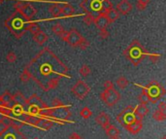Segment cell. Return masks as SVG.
Returning a JSON list of instances; mask_svg holds the SVG:
<instances>
[{"mask_svg":"<svg viewBox=\"0 0 166 139\" xmlns=\"http://www.w3.org/2000/svg\"><path fill=\"white\" fill-rule=\"evenodd\" d=\"M80 116L83 119H89L92 116V111L89 107H84L80 111Z\"/></svg>","mask_w":166,"mask_h":139,"instance_id":"83f0119b","label":"cell"},{"mask_svg":"<svg viewBox=\"0 0 166 139\" xmlns=\"http://www.w3.org/2000/svg\"><path fill=\"white\" fill-rule=\"evenodd\" d=\"M34 139H38V138H34Z\"/></svg>","mask_w":166,"mask_h":139,"instance_id":"7dc6e473","label":"cell"},{"mask_svg":"<svg viewBox=\"0 0 166 139\" xmlns=\"http://www.w3.org/2000/svg\"><path fill=\"white\" fill-rule=\"evenodd\" d=\"M1 2H2V0H0V4H1Z\"/></svg>","mask_w":166,"mask_h":139,"instance_id":"bcb514c9","label":"cell"},{"mask_svg":"<svg viewBox=\"0 0 166 139\" xmlns=\"http://www.w3.org/2000/svg\"><path fill=\"white\" fill-rule=\"evenodd\" d=\"M14 8L16 9V11L21 13L27 21H31L32 18L37 14V9L30 3L17 2L14 5Z\"/></svg>","mask_w":166,"mask_h":139,"instance_id":"52a82bcc","label":"cell"},{"mask_svg":"<svg viewBox=\"0 0 166 139\" xmlns=\"http://www.w3.org/2000/svg\"><path fill=\"white\" fill-rule=\"evenodd\" d=\"M69 139H84L81 135L76 133V132H72V133L70 134L69 136Z\"/></svg>","mask_w":166,"mask_h":139,"instance_id":"b9f144b4","label":"cell"},{"mask_svg":"<svg viewBox=\"0 0 166 139\" xmlns=\"http://www.w3.org/2000/svg\"><path fill=\"white\" fill-rule=\"evenodd\" d=\"M89 91L90 88L89 87V85L82 80H78L76 84L71 88V92L79 99H84L89 95Z\"/></svg>","mask_w":166,"mask_h":139,"instance_id":"9c48e42d","label":"cell"},{"mask_svg":"<svg viewBox=\"0 0 166 139\" xmlns=\"http://www.w3.org/2000/svg\"><path fill=\"white\" fill-rule=\"evenodd\" d=\"M0 139H4V138H3V133L0 134Z\"/></svg>","mask_w":166,"mask_h":139,"instance_id":"ee69618b","label":"cell"},{"mask_svg":"<svg viewBox=\"0 0 166 139\" xmlns=\"http://www.w3.org/2000/svg\"><path fill=\"white\" fill-rule=\"evenodd\" d=\"M93 23L98 29H104L107 28V26L110 24V22L108 21L107 17L105 15H98L94 18Z\"/></svg>","mask_w":166,"mask_h":139,"instance_id":"7c38bea8","label":"cell"},{"mask_svg":"<svg viewBox=\"0 0 166 139\" xmlns=\"http://www.w3.org/2000/svg\"><path fill=\"white\" fill-rule=\"evenodd\" d=\"M19 79H21V81L23 82V83H26V82H28L30 80V75L27 71H26L25 69L23 71V73L21 74V77H19Z\"/></svg>","mask_w":166,"mask_h":139,"instance_id":"836d02e7","label":"cell"},{"mask_svg":"<svg viewBox=\"0 0 166 139\" xmlns=\"http://www.w3.org/2000/svg\"><path fill=\"white\" fill-rule=\"evenodd\" d=\"M103 87H104V89H105V90H110V89H113V88H114V83H113L112 81H110V80H108V81L104 82V84H103Z\"/></svg>","mask_w":166,"mask_h":139,"instance_id":"f35d334b","label":"cell"},{"mask_svg":"<svg viewBox=\"0 0 166 139\" xmlns=\"http://www.w3.org/2000/svg\"><path fill=\"white\" fill-rule=\"evenodd\" d=\"M89 47V42L85 38H84V39H83V41L81 42V44L79 45V47H78V48H80L81 50H87Z\"/></svg>","mask_w":166,"mask_h":139,"instance_id":"74e56055","label":"cell"},{"mask_svg":"<svg viewBox=\"0 0 166 139\" xmlns=\"http://www.w3.org/2000/svg\"><path fill=\"white\" fill-rule=\"evenodd\" d=\"M44 91L55 90L58 87L59 81L67 76L68 68L49 48H44L24 68Z\"/></svg>","mask_w":166,"mask_h":139,"instance_id":"6da1fadb","label":"cell"},{"mask_svg":"<svg viewBox=\"0 0 166 139\" xmlns=\"http://www.w3.org/2000/svg\"><path fill=\"white\" fill-rule=\"evenodd\" d=\"M142 127H143L142 120H140V119H136L135 121H133L129 124H127V127H124V128L127 130H128L132 134H137L138 132L141 130Z\"/></svg>","mask_w":166,"mask_h":139,"instance_id":"8fae6325","label":"cell"},{"mask_svg":"<svg viewBox=\"0 0 166 139\" xmlns=\"http://www.w3.org/2000/svg\"><path fill=\"white\" fill-rule=\"evenodd\" d=\"M146 90H147V94L150 101L154 104L156 103L160 99V97L165 95L164 87L156 81H152L151 83H150L146 87Z\"/></svg>","mask_w":166,"mask_h":139,"instance_id":"277c9868","label":"cell"},{"mask_svg":"<svg viewBox=\"0 0 166 139\" xmlns=\"http://www.w3.org/2000/svg\"><path fill=\"white\" fill-rule=\"evenodd\" d=\"M103 129L106 131V134H107L110 138L119 136V130L116 127H114V125H112L111 124H108L107 127H106L105 128H103Z\"/></svg>","mask_w":166,"mask_h":139,"instance_id":"44dd1931","label":"cell"},{"mask_svg":"<svg viewBox=\"0 0 166 139\" xmlns=\"http://www.w3.org/2000/svg\"><path fill=\"white\" fill-rule=\"evenodd\" d=\"M111 139H121V138H119V136H116V137H113Z\"/></svg>","mask_w":166,"mask_h":139,"instance_id":"7bdbcfd3","label":"cell"},{"mask_svg":"<svg viewBox=\"0 0 166 139\" xmlns=\"http://www.w3.org/2000/svg\"><path fill=\"white\" fill-rule=\"evenodd\" d=\"M31 23V21H27L21 13L15 11L13 14L6 19L4 25L6 28L14 35L16 38L19 39L24 35V33L27 31V26Z\"/></svg>","mask_w":166,"mask_h":139,"instance_id":"7a4b0ae2","label":"cell"},{"mask_svg":"<svg viewBox=\"0 0 166 139\" xmlns=\"http://www.w3.org/2000/svg\"><path fill=\"white\" fill-rule=\"evenodd\" d=\"M8 127H9L8 124L6 123L5 121H3V120L0 121V134L6 132V130L8 129Z\"/></svg>","mask_w":166,"mask_h":139,"instance_id":"e575fe53","label":"cell"},{"mask_svg":"<svg viewBox=\"0 0 166 139\" xmlns=\"http://www.w3.org/2000/svg\"><path fill=\"white\" fill-rule=\"evenodd\" d=\"M109 32L108 30L104 28V29H100V31H99V37H100L102 40H105V39H108L109 37Z\"/></svg>","mask_w":166,"mask_h":139,"instance_id":"d590c367","label":"cell"},{"mask_svg":"<svg viewBox=\"0 0 166 139\" xmlns=\"http://www.w3.org/2000/svg\"><path fill=\"white\" fill-rule=\"evenodd\" d=\"M138 100L140 101V104H146V105H147L148 102H150V99H149L146 88L142 89V92L140 94V95L138 96Z\"/></svg>","mask_w":166,"mask_h":139,"instance_id":"cb8c5ba5","label":"cell"},{"mask_svg":"<svg viewBox=\"0 0 166 139\" xmlns=\"http://www.w3.org/2000/svg\"><path fill=\"white\" fill-rule=\"evenodd\" d=\"M152 118H154L155 120L157 121V122H162V121H164L165 119H166V114H164V113H162V112L156 110V111H155V113L152 114Z\"/></svg>","mask_w":166,"mask_h":139,"instance_id":"f546056e","label":"cell"},{"mask_svg":"<svg viewBox=\"0 0 166 139\" xmlns=\"http://www.w3.org/2000/svg\"><path fill=\"white\" fill-rule=\"evenodd\" d=\"M128 84H129L128 80L124 76H119L118 78H117V80H116V85L119 89H122V90L127 88L128 86Z\"/></svg>","mask_w":166,"mask_h":139,"instance_id":"7402d4cb","label":"cell"},{"mask_svg":"<svg viewBox=\"0 0 166 139\" xmlns=\"http://www.w3.org/2000/svg\"><path fill=\"white\" fill-rule=\"evenodd\" d=\"M95 122L99 125H101L103 128H105L108 124H110V118L105 112H100V113L95 117Z\"/></svg>","mask_w":166,"mask_h":139,"instance_id":"4fadbf2b","label":"cell"},{"mask_svg":"<svg viewBox=\"0 0 166 139\" xmlns=\"http://www.w3.org/2000/svg\"><path fill=\"white\" fill-rule=\"evenodd\" d=\"M48 39H49V36L42 30L38 31L37 33H35V34H33V40H34L37 44L41 45V46L47 42Z\"/></svg>","mask_w":166,"mask_h":139,"instance_id":"9a60e30c","label":"cell"},{"mask_svg":"<svg viewBox=\"0 0 166 139\" xmlns=\"http://www.w3.org/2000/svg\"><path fill=\"white\" fill-rule=\"evenodd\" d=\"M100 98L107 106L112 107L119 101V99H121V95H119V92L117 90L113 88V89L105 90L104 91H102L100 95Z\"/></svg>","mask_w":166,"mask_h":139,"instance_id":"8992f818","label":"cell"},{"mask_svg":"<svg viewBox=\"0 0 166 139\" xmlns=\"http://www.w3.org/2000/svg\"><path fill=\"white\" fill-rule=\"evenodd\" d=\"M6 61L9 63H14L17 61V55L14 52H10L9 54L6 56Z\"/></svg>","mask_w":166,"mask_h":139,"instance_id":"1f68e13d","label":"cell"},{"mask_svg":"<svg viewBox=\"0 0 166 139\" xmlns=\"http://www.w3.org/2000/svg\"><path fill=\"white\" fill-rule=\"evenodd\" d=\"M94 15L92 14V13H87L85 14V16L84 17V19H83V22L87 24V25H91L92 23H93V22H94Z\"/></svg>","mask_w":166,"mask_h":139,"instance_id":"484cf974","label":"cell"},{"mask_svg":"<svg viewBox=\"0 0 166 139\" xmlns=\"http://www.w3.org/2000/svg\"><path fill=\"white\" fill-rule=\"evenodd\" d=\"M149 57H150L151 61L154 62V63H156V62L158 61V59L160 58V55H159V54H151V55H150Z\"/></svg>","mask_w":166,"mask_h":139,"instance_id":"ab89813d","label":"cell"},{"mask_svg":"<svg viewBox=\"0 0 166 139\" xmlns=\"http://www.w3.org/2000/svg\"><path fill=\"white\" fill-rule=\"evenodd\" d=\"M41 30V28H40V26L35 23H30L27 26V31H29L31 34H35V33H37L38 31Z\"/></svg>","mask_w":166,"mask_h":139,"instance_id":"4dcf8cb0","label":"cell"},{"mask_svg":"<svg viewBox=\"0 0 166 139\" xmlns=\"http://www.w3.org/2000/svg\"><path fill=\"white\" fill-rule=\"evenodd\" d=\"M115 9L118 12L119 15H127L133 9V6L128 0H122L117 4Z\"/></svg>","mask_w":166,"mask_h":139,"instance_id":"30bf717a","label":"cell"},{"mask_svg":"<svg viewBox=\"0 0 166 139\" xmlns=\"http://www.w3.org/2000/svg\"><path fill=\"white\" fill-rule=\"evenodd\" d=\"M90 72H91V70H90L89 66L87 65V64H84L82 67L80 68L79 74L81 75V76H83V77H87V76H89L90 74Z\"/></svg>","mask_w":166,"mask_h":139,"instance_id":"f1b7e54d","label":"cell"},{"mask_svg":"<svg viewBox=\"0 0 166 139\" xmlns=\"http://www.w3.org/2000/svg\"><path fill=\"white\" fill-rule=\"evenodd\" d=\"M49 12L54 18H57L61 15V5L59 3H52L49 7Z\"/></svg>","mask_w":166,"mask_h":139,"instance_id":"e0dca14e","label":"cell"},{"mask_svg":"<svg viewBox=\"0 0 166 139\" xmlns=\"http://www.w3.org/2000/svg\"><path fill=\"white\" fill-rule=\"evenodd\" d=\"M12 100L14 103L22 105V106H26V98L23 96V95L22 92H16V94L12 96Z\"/></svg>","mask_w":166,"mask_h":139,"instance_id":"ac0fdd59","label":"cell"},{"mask_svg":"<svg viewBox=\"0 0 166 139\" xmlns=\"http://www.w3.org/2000/svg\"><path fill=\"white\" fill-rule=\"evenodd\" d=\"M84 38L85 37L75 28H73L69 31H65L64 34L60 37L61 40L67 42L73 48H78Z\"/></svg>","mask_w":166,"mask_h":139,"instance_id":"5b68a950","label":"cell"},{"mask_svg":"<svg viewBox=\"0 0 166 139\" xmlns=\"http://www.w3.org/2000/svg\"><path fill=\"white\" fill-rule=\"evenodd\" d=\"M79 6L85 13H89V0H83V1L79 4Z\"/></svg>","mask_w":166,"mask_h":139,"instance_id":"d6a6232c","label":"cell"},{"mask_svg":"<svg viewBox=\"0 0 166 139\" xmlns=\"http://www.w3.org/2000/svg\"><path fill=\"white\" fill-rule=\"evenodd\" d=\"M52 106H54L55 108H61L64 106L63 102L60 100V99L58 98H55L54 100H52Z\"/></svg>","mask_w":166,"mask_h":139,"instance_id":"8d00e7d4","label":"cell"},{"mask_svg":"<svg viewBox=\"0 0 166 139\" xmlns=\"http://www.w3.org/2000/svg\"><path fill=\"white\" fill-rule=\"evenodd\" d=\"M161 139H166V137H162Z\"/></svg>","mask_w":166,"mask_h":139,"instance_id":"f6af8a7d","label":"cell"},{"mask_svg":"<svg viewBox=\"0 0 166 139\" xmlns=\"http://www.w3.org/2000/svg\"><path fill=\"white\" fill-rule=\"evenodd\" d=\"M52 31L55 33L56 35H57L58 37H61L64 33H65V29L63 28V26L61 24H59V23H56L55 24L54 26L52 27Z\"/></svg>","mask_w":166,"mask_h":139,"instance_id":"603a6c76","label":"cell"},{"mask_svg":"<svg viewBox=\"0 0 166 139\" xmlns=\"http://www.w3.org/2000/svg\"><path fill=\"white\" fill-rule=\"evenodd\" d=\"M158 111H160V112H162V113H164V114H166V103L165 102H160L158 104V109H157Z\"/></svg>","mask_w":166,"mask_h":139,"instance_id":"60d3db41","label":"cell"},{"mask_svg":"<svg viewBox=\"0 0 166 139\" xmlns=\"http://www.w3.org/2000/svg\"><path fill=\"white\" fill-rule=\"evenodd\" d=\"M97 13V14H102V2L101 0H89V13Z\"/></svg>","mask_w":166,"mask_h":139,"instance_id":"5bb4252c","label":"cell"},{"mask_svg":"<svg viewBox=\"0 0 166 139\" xmlns=\"http://www.w3.org/2000/svg\"><path fill=\"white\" fill-rule=\"evenodd\" d=\"M134 112L137 117L143 119L146 115L149 113V108L147 107L146 104H139L138 106L134 108Z\"/></svg>","mask_w":166,"mask_h":139,"instance_id":"2e32d148","label":"cell"},{"mask_svg":"<svg viewBox=\"0 0 166 139\" xmlns=\"http://www.w3.org/2000/svg\"><path fill=\"white\" fill-rule=\"evenodd\" d=\"M74 13H75V9L71 4L65 3V4L61 5V15L66 16V17H70V16L74 15Z\"/></svg>","mask_w":166,"mask_h":139,"instance_id":"d6986e66","label":"cell"},{"mask_svg":"<svg viewBox=\"0 0 166 139\" xmlns=\"http://www.w3.org/2000/svg\"><path fill=\"white\" fill-rule=\"evenodd\" d=\"M123 55L132 62V64L137 66L141 63V61L148 55V53L140 42L134 40L123 51Z\"/></svg>","mask_w":166,"mask_h":139,"instance_id":"3957f363","label":"cell"},{"mask_svg":"<svg viewBox=\"0 0 166 139\" xmlns=\"http://www.w3.org/2000/svg\"><path fill=\"white\" fill-rule=\"evenodd\" d=\"M136 119H140V120H143V119H141V118H139V117L136 116L133 107L128 106V107L125 108L121 114L118 115L117 121L118 123H121L122 127H127V124H129L130 123L135 121Z\"/></svg>","mask_w":166,"mask_h":139,"instance_id":"ba28073f","label":"cell"},{"mask_svg":"<svg viewBox=\"0 0 166 139\" xmlns=\"http://www.w3.org/2000/svg\"><path fill=\"white\" fill-rule=\"evenodd\" d=\"M54 125V123L51 122L50 120H43V119H41L39 122V124H37V127H40L41 128L43 129H50L52 128V127Z\"/></svg>","mask_w":166,"mask_h":139,"instance_id":"d4e9b609","label":"cell"},{"mask_svg":"<svg viewBox=\"0 0 166 139\" xmlns=\"http://www.w3.org/2000/svg\"><path fill=\"white\" fill-rule=\"evenodd\" d=\"M151 0H137V4H136V9L138 11H144L147 8L148 4L150 3Z\"/></svg>","mask_w":166,"mask_h":139,"instance_id":"4316f807","label":"cell"},{"mask_svg":"<svg viewBox=\"0 0 166 139\" xmlns=\"http://www.w3.org/2000/svg\"><path fill=\"white\" fill-rule=\"evenodd\" d=\"M106 17H107V19H108V21L110 22V23H114V22H116L117 19L119 18V15L118 14V12L115 9V8H112V9H110L109 11H107L104 14Z\"/></svg>","mask_w":166,"mask_h":139,"instance_id":"ffe728a7","label":"cell"}]
</instances>
